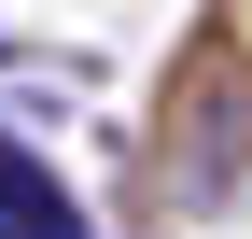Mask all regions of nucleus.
Instances as JSON below:
<instances>
[{
    "label": "nucleus",
    "instance_id": "f257e3e1",
    "mask_svg": "<svg viewBox=\"0 0 252 239\" xmlns=\"http://www.w3.org/2000/svg\"><path fill=\"white\" fill-rule=\"evenodd\" d=\"M0 239H98V225L70 211V183H56L28 141H0Z\"/></svg>",
    "mask_w": 252,
    "mask_h": 239
}]
</instances>
